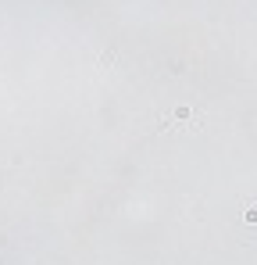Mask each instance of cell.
<instances>
[{"label": "cell", "instance_id": "1", "mask_svg": "<svg viewBox=\"0 0 257 265\" xmlns=\"http://www.w3.org/2000/svg\"><path fill=\"white\" fill-rule=\"evenodd\" d=\"M243 215H246V222H257V204H250V208H246Z\"/></svg>", "mask_w": 257, "mask_h": 265}]
</instances>
